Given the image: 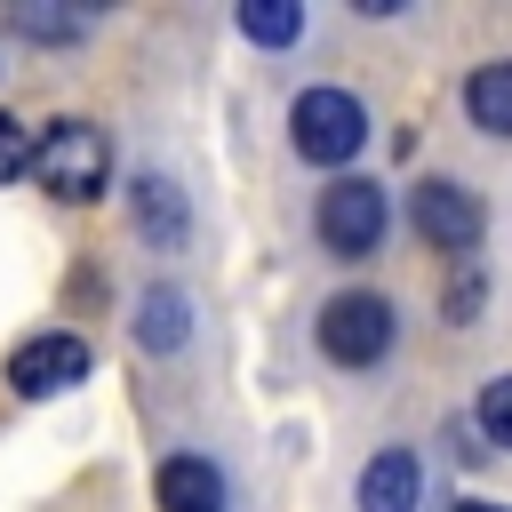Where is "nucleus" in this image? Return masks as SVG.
<instances>
[{"mask_svg": "<svg viewBox=\"0 0 512 512\" xmlns=\"http://www.w3.org/2000/svg\"><path fill=\"white\" fill-rule=\"evenodd\" d=\"M24 168H32L40 192H56V200H96L104 176H112V144H104L96 120H48V128L32 136V160H24Z\"/></svg>", "mask_w": 512, "mask_h": 512, "instance_id": "1", "label": "nucleus"}, {"mask_svg": "<svg viewBox=\"0 0 512 512\" xmlns=\"http://www.w3.org/2000/svg\"><path fill=\"white\" fill-rule=\"evenodd\" d=\"M288 144L312 160V168H344L360 144H368V112L352 88H304L296 112H288Z\"/></svg>", "mask_w": 512, "mask_h": 512, "instance_id": "2", "label": "nucleus"}, {"mask_svg": "<svg viewBox=\"0 0 512 512\" xmlns=\"http://www.w3.org/2000/svg\"><path fill=\"white\" fill-rule=\"evenodd\" d=\"M392 336H400V320H392V304L376 288H344V296L320 304V352L336 368H376L392 352Z\"/></svg>", "mask_w": 512, "mask_h": 512, "instance_id": "3", "label": "nucleus"}, {"mask_svg": "<svg viewBox=\"0 0 512 512\" xmlns=\"http://www.w3.org/2000/svg\"><path fill=\"white\" fill-rule=\"evenodd\" d=\"M384 224H392L384 184L344 176V184L320 192V248H328V256H376V248H384Z\"/></svg>", "mask_w": 512, "mask_h": 512, "instance_id": "4", "label": "nucleus"}, {"mask_svg": "<svg viewBox=\"0 0 512 512\" xmlns=\"http://www.w3.org/2000/svg\"><path fill=\"white\" fill-rule=\"evenodd\" d=\"M416 232H424L440 256H472V248H480V200H472L456 176H432V184H416Z\"/></svg>", "mask_w": 512, "mask_h": 512, "instance_id": "5", "label": "nucleus"}, {"mask_svg": "<svg viewBox=\"0 0 512 512\" xmlns=\"http://www.w3.org/2000/svg\"><path fill=\"white\" fill-rule=\"evenodd\" d=\"M80 376H88V344H80V336H24V344L8 352V384H16L24 400L72 392Z\"/></svg>", "mask_w": 512, "mask_h": 512, "instance_id": "6", "label": "nucleus"}, {"mask_svg": "<svg viewBox=\"0 0 512 512\" xmlns=\"http://www.w3.org/2000/svg\"><path fill=\"white\" fill-rule=\"evenodd\" d=\"M152 488H160V512H224V472L208 456H168Z\"/></svg>", "mask_w": 512, "mask_h": 512, "instance_id": "7", "label": "nucleus"}, {"mask_svg": "<svg viewBox=\"0 0 512 512\" xmlns=\"http://www.w3.org/2000/svg\"><path fill=\"white\" fill-rule=\"evenodd\" d=\"M416 488H424L416 456H408V448H384V456H368V472H360V512H416Z\"/></svg>", "mask_w": 512, "mask_h": 512, "instance_id": "8", "label": "nucleus"}, {"mask_svg": "<svg viewBox=\"0 0 512 512\" xmlns=\"http://www.w3.org/2000/svg\"><path fill=\"white\" fill-rule=\"evenodd\" d=\"M184 336H192V304L176 288H144L136 296V344L144 352H176Z\"/></svg>", "mask_w": 512, "mask_h": 512, "instance_id": "9", "label": "nucleus"}, {"mask_svg": "<svg viewBox=\"0 0 512 512\" xmlns=\"http://www.w3.org/2000/svg\"><path fill=\"white\" fill-rule=\"evenodd\" d=\"M464 112H472V128H488V136H512V56L480 64V72L464 80Z\"/></svg>", "mask_w": 512, "mask_h": 512, "instance_id": "10", "label": "nucleus"}, {"mask_svg": "<svg viewBox=\"0 0 512 512\" xmlns=\"http://www.w3.org/2000/svg\"><path fill=\"white\" fill-rule=\"evenodd\" d=\"M136 232L144 240H184V200L168 176H136Z\"/></svg>", "mask_w": 512, "mask_h": 512, "instance_id": "11", "label": "nucleus"}, {"mask_svg": "<svg viewBox=\"0 0 512 512\" xmlns=\"http://www.w3.org/2000/svg\"><path fill=\"white\" fill-rule=\"evenodd\" d=\"M240 32H248L256 48H288V40L304 32V8H296V0H240Z\"/></svg>", "mask_w": 512, "mask_h": 512, "instance_id": "12", "label": "nucleus"}, {"mask_svg": "<svg viewBox=\"0 0 512 512\" xmlns=\"http://www.w3.org/2000/svg\"><path fill=\"white\" fill-rule=\"evenodd\" d=\"M472 424L496 440V448H512V376H496V384H480V408H472Z\"/></svg>", "mask_w": 512, "mask_h": 512, "instance_id": "13", "label": "nucleus"}, {"mask_svg": "<svg viewBox=\"0 0 512 512\" xmlns=\"http://www.w3.org/2000/svg\"><path fill=\"white\" fill-rule=\"evenodd\" d=\"M16 32H24V40H80V16H72V8H40V0H32V8H16Z\"/></svg>", "mask_w": 512, "mask_h": 512, "instance_id": "14", "label": "nucleus"}, {"mask_svg": "<svg viewBox=\"0 0 512 512\" xmlns=\"http://www.w3.org/2000/svg\"><path fill=\"white\" fill-rule=\"evenodd\" d=\"M440 312H448L456 328H472V312H480V272H472V256H456V288L440 296Z\"/></svg>", "mask_w": 512, "mask_h": 512, "instance_id": "15", "label": "nucleus"}, {"mask_svg": "<svg viewBox=\"0 0 512 512\" xmlns=\"http://www.w3.org/2000/svg\"><path fill=\"white\" fill-rule=\"evenodd\" d=\"M24 160H32V136L0 112V184H8V176H24Z\"/></svg>", "mask_w": 512, "mask_h": 512, "instance_id": "16", "label": "nucleus"}, {"mask_svg": "<svg viewBox=\"0 0 512 512\" xmlns=\"http://www.w3.org/2000/svg\"><path fill=\"white\" fill-rule=\"evenodd\" d=\"M456 512H504V504H456Z\"/></svg>", "mask_w": 512, "mask_h": 512, "instance_id": "17", "label": "nucleus"}]
</instances>
